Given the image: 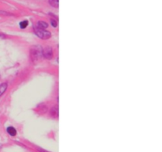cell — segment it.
<instances>
[{
  "label": "cell",
  "instance_id": "1",
  "mask_svg": "<svg viewBox=\"0 0 162 152\" xmlns=\"http://www.w3.org/2000/svg\"><path fill=\"white\" fill-rule=\"evenodd\" d=\"M30 56L33 62L39 60L43 56V48L41 46L36 45L32 47L30 50Z\"/></svg>",
  "mask_w": 162,
  "mask_h": 152
},
{
  "label": "cell",
  "instance_id": "2",
  "mask_svg": "<svg viewBox=\"0 0 162 152\" xmlns=\"http://www.w3.org/2000/svg\"><path fill=\"white\" fill-rule=\"evenodd\" d=\"M35 33H36V36H38L40 39H43V40H47L51 37V32L49 31L46 30V29H42V28H39L36 27L35 28Z\"/></svg>",
  "mask_w": 162,
  "mask_h": 152
},
{
  "label": "cell",
  "instance_id": "3",
  "mask_svg": "<svg viewBox=\"0 0 162 152\" xmlns=\"http://www.w3.org/2000/svg\"><path fill=\"white\" fill-rule=\"evenodd\" d=\"M43 56L47 59H52L53 57V49L51 47H46L43 50Z\"/></svg>",
  "mask_w": 162,
  "mask_h": 152
},
{
  "label": "cell",
  "instance_id": "4",
  "mask_svg": "<svg viewBox=\"0 0 162 152\" xmlns=\"http://www.w3.org/2000/svg\"><path fill=\"white\" fill-rule=\"evenodd\" d=\"M6 131H7L8 134L11 135V136H15L16 134H17V130L13 127H12V126L8 127L7 129H6Z\"/></svg>",
  "mask_w": 162,
  "mask_h": 152
},
{
  "label": "cell",
  "instance_id": "5",
  "mask_svg": "<svg viewBox=\"0 0 162 152\" xmlns=\"http://www.w3.org/2000/svg\"><path fill=\"white\" fill-rule=\"evenodd\" d=\"M51 115L53 117H57L58 116V106H54L51 109Z\"/></svg>",
  "mask_w": 162,
  "mask_h": 152
},
{
  "label": "cell",
  "instance_id": "6",
  "mask_svg": "<svg viewBox=\"0 0 162 152\" xmlns=\"http://www.w3.org/2000/svg\"><path fill=\"white\" fill-rule=\"evenodd\" d=\"M47 27H48V24H47V23H46L45 21H40L37 23V28H42V29H46Z\"/></svg>",
  "mask_w": 162,
  "mask_h": 152
},
{
  "label": "cell",
  "instance_id": "7",
  "mask_svg": "<svg viewBox=\"0 0 162 152\" xmlns=\"http://www.w3.org/2000/svg\"><path fill=\"white\" fill-rule=\"evenodd\" d=\"M7 89V83H2L0 85V96H2Z\"/></svg>",
  "mask_w": 162,
  "mask_h": 152
},
{
  "label": "cell",
  "instance_id": "8",
  "mask_svg": "<svg viewBox=\"0 0 162 152\" xmlns=\"http://www.w3.org/2000/svg\"><path fill=\"white\" fill-rule=\"evenodd\" d=\"M49 3L53 7L57 8L58 6V0H49Z\"/></svg>",
  "mask_w": 162,
  "mask_h": 152
},
{
  "label": "cell",
  "instance_id": "9",
  "mask_svg": "<svg viewBox=\"0 0 162 152\" xmlns=\"http://www.w3.org/2000/svg\"><path fill=\"white\" fill-rule=\"evenodd\" d=\"M28 21H21V22H20V28H25L27 27V25H28Z\"/></svg>",
  "mask_w": 162,
  "mask_h": 152
},
{
  "label": "cell",
  "instance_id": "10",
  "mask_svg": "<svg viewBox=\"0 0 162 152\" xmlns=\"http://www.w3.org/2000/svg\"><path fill=\"white\" fill-rule=\"evenodd\" d=\"M51 24L53 27H56L57 26V21H55L54 19H51Z\"/></svg>",
  "mask_w": 162,
  "mask_h": 152
},
{
  "label": "cell",
  "instance_id": "11",
  "mask_svg": "<svg viewBox=\"0 0 162 152\" xmlns=\"http://www.w3.org/2000/svg\"><path fill=\"white\" fill-rule=\"evenodd\" d=\"M37 149L40 152H48V151H47V150H44L43 149H41V148H37Z\"/></svg>",
  "mask_w": 162,
  "mask_h": 152
}]
</instances>
